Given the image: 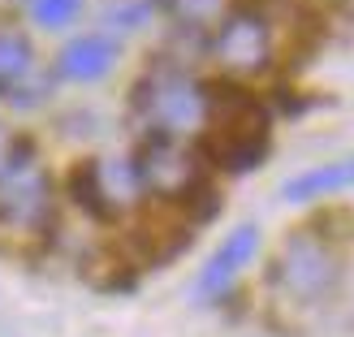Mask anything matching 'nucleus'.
<instances>
[{
  "mask_svg": "<svg viewBox=\"0 0 354 337\" xmlns=\"http://www.w3.org/2000/svg\"><path fill=\"white\" fill-rule=\"evenodd\" d=\"M212 113V91L182 65H156L134 86V117L147 134L160 138H190L203 134Z\"/></svg>",
  "mask_w": 354,
  "mask_h": 337,
  "instance_id": "obj_1",
  "label": "nucleus"
},
{
  "mask_svg": "<svg viewBox=\"0 0 354 337\" xmlns=\"http://www.w3.org/2000/svg\"><path fill=\"white\" fill-rule=\"evenodd\" d=\"M342 281V259L337 246L315 229H298L281 242V251L272 259V294L294 311H311L324 298H333Z\"/></svg>",
  "mask_w": 354,
  "mask_h": 337,
  "instance_id": "obj_2",
  "label": "nucleus"
},
{
  "mask_svg": "<svg viewBox=\"0 0 354 337\" xmlns=\"http://www.w3.org/2000/svg\"><path fill=\"white\" fill-rule=\"evenodd\" d=\"M203 130H207V156L229 173L255 169L268 152V113L259 109V100L242 91L212 95V113Z\"/></svg>",
  "mask_w": 354,
  "mask_h": 337,
  "instance_id": "obj_3",
  "label": "nucleus"
},
{
  "mask_svg": "<svg viewBox=\"0 0 354 337\" xmlns=\"http://www.w3.org/2000/svg\"><path fill=\"white\" fill-rule=\"evenodd\" d=\"M52 177L35 161V152L22 147L0 169V229L9 238H39L52 225Z\"/></svg>",
  "mask_w": 354,
  "mask_h": 337,
  "instance_id": "obj_4",
  "label": "nucleus"
},
{
  "mask_svg": "<svg viewBox=\"0 0 354 337\" xmlns=\"http://www.w3.org/2000/svg\"><path fill=\"white\" fill-rule=\"evenodd\" d=\"M138 190L156 203H190L203 186V156L190 152V138H160L147 134V143L134 156Z\"/></svg>",
  "mask_w": 354,
  "mask_h": 337,
  "instance_id": "obj_5",
  "label": "nucleus"
},
{
  "mask_svg": "<svg viewBox=\"0 0 354 337\" xmlns=\"http://www.w3.org/2000/svg\"><path fill=\"white\" fill-rule=\"evenodd\" d=\"M212 57L229 74H259L272 61V22L259 9H229L212 26Z\"/></svg>",
  "mask_w": 354,
  "mask_h": 337,
  "instance_id": "obj_6",
  "label": "nucleus"
},
{
  "mask_svg": "<svg viewBox=\"0 0 354 337\" xmlns=\"http://www.w3.org/2000/svg\"><path fill=\"white\" fill-rule=\"evenodd\" d=\"M259 255V225L242 221L225 234V242L203 259L199 277H194V298H203V303H221L242 281V273L251 268V259Z\"/></svg>",
  "mask_w": 354,
  "mask_h": 337,
  "instance_id": "obj_7",
  "label": "nucleus"
},
{
  "mask_svg": "<svg viewBox=\"0 0 354 337\" xmlns=\"http://www.w3.org/2000/svg\"><path fill=\"white\" fill-rule=\"evenodd\" d=\"M48 91V74L39 69L30 35L17 26H0V95L13 104H39Z\"/></svg>",
  "mask_w": 354,
  "mask_h": 337,
  "instance_id": "obj_8",
  "label": "nucleus"
},
{
  "mask_svg": "<svg viewBox=\"0 0 354 337\" xmlns=\"http://www.w3.org/2000/svg\"><path fill=\"white\" fill-rule=\"evenodd\" d=\"M121 61V39L109 30H86V35H74L61 52H57V65H52V74L61 82H104L117 69Z\"/></svg>",
  "mask_w": 354,
  "mask_h": 337,
  "instance_id": "obj_9",
  "label": "nucleus"
},
{
  "mask_svg": "<svg viewBox=\"0 0 354 337\" xmlns=\"http://www.w3.org/2000/svg\"><path fill=\"white\" fill-rule=\"evenodd\" d=\"M78 194H82V203L91 208V212H100V217H117L121 208H130L134 199H143L130 161H95V165H82V173H78Z\"/></svg>",
  "mask_w": 354,
  "mask_h": 337,
  "instance_id": "obj_10",
  "label": "nucleus"
},
{
  "mask_svg": "<svg viewBox=\"0 0 354 337\" xmlns=\"http://www.w3.org/2000/svg\"><path fill=\"white\" fill-rule=\"evenodd\" d=\"M354 190V152L342 156V161H328V165H315V169H303L298 177H290L281 186V199L290 203H324L333 194H346Z\"/></svg>",
  "mask_w": 354,
  "mask_h": 337,
  "instance_id": "obj_11",
  "label": "nucleus"
},
{
  "mask_svg": "<svg viewBox=\"0 0 354 337\" xmlns=\"http://www.w3.org/2000/svg\"><path fill=\"white\" fill-rule=\"evenodd\" d=\"M26 13H30V22L44 26V30H65V26L78 22L82 0H26Z\"/></svg>",
  "mask_w": 354,
  "mask_h": 337,
  "instance_id": "obj_12",
  "label": "nucleus"
},
{
  "mask_svg": "<svg viewBox=\"0 0 354 337\" xmlns=\"http://www.w3.org/2000/svg\"><path fill=\"white\" fill-rule=\"evenodd\" d=\"M169 13L190 30H207V26L221 22L225 0H169Z\"/></svg>",
  "mask_w": 354,
  "mask_h": 337,
  "instance_id": "obj_13",
  "label": "nucleus"
},
{
  "mask_svg": "<svg viewBox=\"0 0 354 337\" xmlns=\"http://www.w3.org/2000/svg\"><path fill=\"white\" fill-rule=\"evenodd\" d=\"M22 147H26L22 138H17V134H13L9 126H0V169H5V165H9V161H13V156L22 152Z\"/></svg>",
  "mask_w": 354,
  "mask_h": 337,
  "instance_id": "obj_14",
  "label": "nucleus"
}]
</instances>
